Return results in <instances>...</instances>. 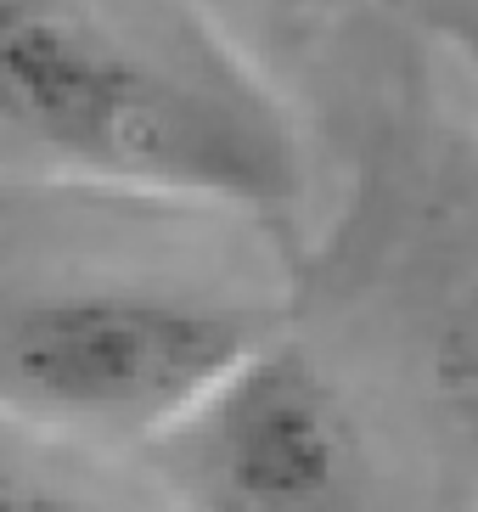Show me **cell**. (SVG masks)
<instances>
[{"label": "cell", "instance_id": "cell-1", "mask_svg": "<svg viewBox=\"0 0 478 512\" xmlns=\"http://www.w3.org/2000/svg\"><path fill=\"white\" fill-rule=\"evenodd\" d=\"M0 136L62 181L225 214L310 181L287 102L192 0H0Z\"/></svg>", "mask_w": 478, "mask_h": 512}, {"label": "cell", "instance_id": "cell-2", "mask_svg": "<svg viewBox=\"0 0 478 512\" xmlns=\"http://www.w3.org/2000/svg\"><path fill=\"white\" fill-rule=\"evenodd\" d=\"M265 316L169 282H68L0 310V406L79 439H158L265 344Z\"/></svg>", "mask_w": 478, "mask_h": 512}, {"label": "cell", "instance_id": "cell-3", "mask_svg": "<svg viewBox=\"0 0 478 512\" xmlns=\"http://www.w3.org/2000/svg\"><path fill=\"white\" fill-rule=\"evenodd\" d=\"M152 445L186 512H355V417L293 344L265 338Z\"/></svg>", "mask_w": 478, "mask_h": 512}, {"label": "cell", "instance_id": "cell-5", "mask_svg": "<svg viewBox=\"0 0 478 512\" xmlns=\"http://www.w3.org/2000/svg\"><path fill=\"white\" fill-rule=\"evenodd\" d=\"M417 6L467 62H478V0H417Z\"/></svg>", "mask_w": 478, "mask_h": 512}, {"label": "cell", "instance_id": "cell-4", "mask_svg": "<svg viewBox=\"0 0 478 512\" xmlns=\"http://www.w3.org/2000/svg\"><path fill=\"white\" fill-rule=\"evenodd\" d=\"M0 512H124L102 496H85L74 484L40 479L23 467H0Z\"/></svg>", "mask_w": 478, "mask_h": 512}]
</instances>
